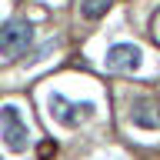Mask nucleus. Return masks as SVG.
Instances as JSON below:
<instances>
[{"label": "nucleus", "instance_id": "nucleus-7", "mask_svg": "<svg viewBox=\"0 0 160 160\" xmlns=\"http://www.w3.org/2000/svg\"><path fill=\"white\" fill-rule=\"evenodd\" d=\"M53 153H57V143H50V140H43V143H40V157L47 160V157H53Z\"/></svg>", "mask_w": 160, "mask_h": 160}, {"label": "nucleus", "instance_id": "nucleus-1", "mask_svg": "<svg viewBox=\"0 0 160 160\" xmlns=\"http://www.w3.org/2000/svg\"><path fill=\"white\" fill-rule=\"evenodd\" d=\"M33 47V27L20 17H10L7 23H0V53L7 60L23 57L27 50Z\"/></svg>", "mask_w": 160, "mask_h": 160}, {"label": "nucleus", "instance_id": "nucleus-4", "mask_svg": "<svg viewBox=\"0 0 160 160\" xmlns=\"http://www.w3.org/2000/svg\"><path fill=\"white\" fill-rule=\"evenodd\" d=\"M103 63H107L110 70L133 73V70H140V63H143V53H140V47H133V43H113V47H107V53H103Z\"/></svg>", "mask_w": 160, "mask_h": 160}, {"label": "nucleus", "instance_id": "nucleus-5", "mask_svg": "<svg viewBox=\"0 0 160 160\" xmlns=\"http://www.w3.org/2000/svg\"><path fill=\"white\" fill-rule=\"evenodd\" d=\"M130 123L140 130H160V110L153 100H133V107H130Z\"/></svg>", "mask_w": 160, "mask_h": 160}, {"label": "nucleus", "instance_id": "nucleus-3", "mask_svg": "<svg viewBox=\"0 0 160 160\" xmlns=\"http://www.w3.org/2000/svg\"><path fill=\"white\" fill-rule=\"evenodd\" d=\"M47 107H50V113H53V120H57L60 127H80V123H87V120L93 117V103H90V100L73 103V100H67L63 93H50Z\"/></svg>", "mask_w": 160, "mask_h": 160}, {"label": "nucleus", "instance_id": "nucleus-2", "mask_svg": "<svg viewBox=\"0 0 160 160\" xmlns=\"http://www.w3.org/2000/svg\"><path fill=\"white\" fill-rule=\"evenodd\" d=\"M0 140L10 153H23L30 147V130H27V120L20 117V110L13 103H3L0 107Z\"/></svg>", "mask_w": 160, "mask_h": 160}, {"label": "nucleus", "instance_id": "nucleus-6", "mask_svg": "<svg viewBox=\"0 0 160 160\" xmlns=\"http://www.w3.org/2000/svg\"><path fill=\"white\" fill-rule=\"evenodd\" d=\"M110 7H113V0H80V17L83 20H100V17H107Z\"/></svg>", "mask_w": 160, "mask_h": 160}]
</instances>
